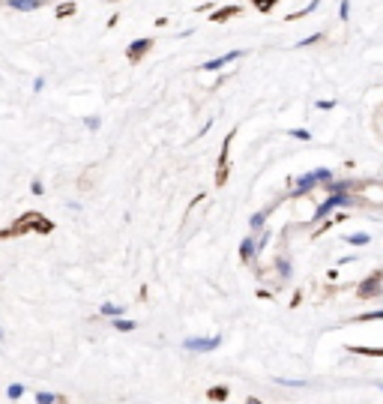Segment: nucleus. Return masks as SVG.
I'll return each instance as SVG.
<instances>
[{
    "instance_id": "obj_1",
    "label": "nucleus",
    "mask_w": 383,
    "mask_h": 404,
    "mask_svg": "<svg viewBox=\"0 0 383 404\" xmlns=\"http://www.w3.org/2000/svg\"><path fill=\"white\" fill-rule=\"evenodd\" d=\"M222 345V336H189L183 339V351H189L192 357H207Z\"/></svg>"
},
{
    "instance_id": "obj_2",
    "label": "nucleus",
    "mask_w": 383,
    "mask_h": 404,
    "mask_svg": "<svg viewBox=\"0 0 383 404\" xmlns=\"http://www.w3.org/2000/svg\"><path fill=\"white\" fill-rule=\"evenodd\" d=\"M318 183H333V171H330V168H318V171H309V174H303V177L297 180V189H294V195H306V192H312Z\"/></svg>"
},
{
    "instance_id": "obj_3",
    "label": "nucleus",
    "mask_w": 383,
    "mask_h": 404,
    "mask_svg": "<svg viewBox=\"0 0 383 404\" xmlns=\"http://www.w3.org/2000/svg\"><path fill=\"white\" fill-rule=\"evenodd\" d=\"M348 204H351L348 192H333V195H330V198H327V201L318 207V213H315V222H318V219H324V216H330L336 207H348Z\"/></svg>"
},
{
    "instance_id": "obj_4",
    "label": "nucleus",
    "mask_w": 383,
    "mask_h": 404,
    "mask_svg": "<svg viewBox=\"0 0 383 404\" xmlns=\"http://www.w3.org/2000/svg\"><path fill=\"white\" fill-rule=\"evenodd\" d=\"M246 51H228V54H222V57H216V60H207L201 69L204 72H216V69H222V66H228V63H234V60H240Z\"/></svg>"
},
{
    "instance_id": "obj_5",
    "label": "nucleus",
    "mask_w": 383,
    "mask_h": 404,
    "mask_svg": "<svg viewBox=\"0 0 383 404\" xmlns=\"http://www.w3.org/2000/svg\"><path fill=\"white\" fill-rule=\"evenodd\" d=\"M255 255H258V240L255 237H243L240 240V258L243 261H255Z\"/></svg>"
},
{
    "instance_id": "obj_6",
    "label": "nucleus",
    "mask_w": 383,
    "mask_h": 404,
    "mask_svg": "<svg viewBox=\"0 0 383 404\" xmlns=\"http://www.w3.org/2000/svg\"><path fill=\"white\" fill-rule=\"evenodd\" d=\"M99 315H102V318H108V321H114V318H126V306H120V303H102V306H99Z\"/></svg>"
},
{
    "instance_id": "obj_7",
    "label": "nucleus",
    "mask_w": 383,
    "mask_h": 404,
    "mask_svg": "<svg viewBox=\"0 0 383 404\" xmlns=\"http://www.w3.org/2000/svg\"><path fill=\"white\" fill-rule=\"evenodd\" d=\"M42 3H45V0H6V6L15 9V12H36Z\"/></svg>"
},
{
    "instance_id": "obj_8",
    "label": "nucleus",
    "mask_w": 383,
    "mask_h": 404,
    "mask_svg": "<svg viewBox=\"0 0 383 404\" xmlns=\"http://www.w3.org/2000/svg\"><path fill=\"white\" fill-rule=\"evenodd\" d=\"M150 45H153L150 39H135V42H132V48H129V60L135 63L141 54H147V51H150Z\"/></svg>"
},
{
    "instance_id": "obj_9",
    "label": "nucleus",
    "mask_w": 383,
    "mask_h": 404,
    "mask_svg": "<svg viewBox=\"0 0 383 404\" xmlns=\"http://www.w3.org/2000/svg\"><path fill=\"white\" fill-rule=\"evenodd\" d=\"M111 327H114L117 333H135V330H138V321H132V318H114Z\"/></svg>"
},
{
    "instance_id": "obj_10",
    "label": "nucleus",
    "mask_w": 383,
    "mask_h": 404,
    "mask_svg": "<svg viewBox=\"0 0 383 404\" xmlns=\"http://www.w3.org/2000/svg\"><path fill=\"white\" fill-rule=\"evenodd\" d=\"M36 404H63V396H57V393H45V390H39V393H36Z\"/></svg>"
},
{
    "instance_id": "obj_11",
    "label": "nucleus",
    "mask_w": 383,
    "mask_h": 404,
    "mask_svg": "<svg viewBox=\"0 0 383 404\" xmlns=\"http://www.w3.org/2000/svg\"><path fill=\"white\" fill-rule=\"evenodd\" d=\"M267 216H270V207H267V210H258V213H255V216L249 219V228H252V231H258V228H264V222H267Z\"/></svg>"
},
{
    "instance_id": "obj_12",
    "label": "nucleus",
    "mask_w": 383,
    "mask_h": 404,
    "mask_svg": "<svg viewBox=\"0 0 383 404\" xmlns=\"http://www.w3.org/2000/svg\"><path fill=\"white\" fill-rule=\"evenodd\" d=\"M6 399H9V402L24 399V384H9V387H6Z\"/></svg>"
},
{
    "instance_id": "obj_13",
    "label": "nucleus",
    "mask_w": 383,
    "mask_h": 404,
    "mask_svg": "<svg viewBox=\"0 0 383 404\" xmlns=\"http://www.w3.org/2000/svg\"><path fill=\"white\" fill-rule=\"evenodd\" d=\"M213 402H219V404H225V399H228V387H213L210 393H207Z\"/></svg>"
},
{
    "instance_id": "obj_14",
    "label": "nucleus",
    "mask_w": 383,
    "mask_h": 404,
    "mask_svg": "<svg viewBox=\"0 0 383 404\" xmlns=\"http://www.w3.org/2000/svg\"><path fill=\"white\" fill-rule=\"evenodd\" d=\"M369 240H372L369 234H351V237H348L351 246H369Z\"/></svg>"
},
{
    "instance_id": "obj_15",
    "label": "nucleus",
    "mask_w": 383,
    "mask_h": 404,
    "mask_svg": "<svg viewBox=\"0 0 383 404\" xmlns=\"http://www.w3.org/2000/svg\"><path fill=\"white\" fill-rule=\"evenodd\" d=\"M288 135H291V138H300V141H309V138H312L309 129H288Z\"/></svg>"
},
{
    "instance_id": "obj_16",
    "label": "nucleus",
    "mask_w": 383,
    "mask_h": 404,
    "mask_svg": "<svg viewBox=\"0 0 383 404\" xmlns=\"http://www.w3.org/2000/svg\"><path fill=\"white\" fill-rule=\"evenodd\" d=\"M84 126H87L90 132H96V129H102V120H99V117L93 114V117H87V120H84Z\"/></svg>"
},
{
    "instance_id": "obj_17",
    "label": "nucleus",
    "mask_w": 383,
    "mask_h": 404,
    "mask_svg": "<svg viewBox=\"0 0 383 404\" xmlns=\"http://www.w3.org/2000/svg\"><path fill=\"white\" fill-rule=\"evenodd\" d=\"M339 15H342L345 21L351 18V3H348V0H342V3H339Z\"/></svg>"
},
{
    "instance_id": "obj_18",
    "label": "nucleus",
    "mask_w": 383,
    "mask_h": 404,
    "mask_svg": "<svg viewBox=\"0 0 383 404\" xmlns=\"http://www.w3.org/2000/svg\"><path fill=\"white\" fill-rule=\"evenodd\" d=\"M30 192H33V195H45V186H42V180H39V177L30 183Z\"/></svg>"
},
{
    "instance_id": "obj_19",
    "label": "nucleus",
    "mask_w": 383,
    "mask_h": 404,
    "mask_svg": "<svg viewBox=\"0 0 383 404\" xmlns=\"http://www.w3.org/2000/svg\"><path fill=\"white\" fill-rule=\"evenodd\" d=\"M276 384H282V387H306V381H288V378H276Z\"/></svg>"
},
{
    "instance_id": "obj_20",
    "label": "nucleus",
    "mask_w": 383,
    "mask_h": 404,
    "mask_svg": "<svg viewBox=\"0 0 383 404\" xmlns=\"http://www.w3.org/2000/svg\"><path fill=\"white\" fill-rule=\"evenodd\" d=\"M321 39V33H312V36H306V39H300V48H306V45H315Z\"/></svg>"
},
{
    "instance_id": "obj_21",
    "label": "nucleus",
    "mask_w": 383,
    "mask_h": 404,
    "mask_svg": "<svg viewBox=\"0 0 383 404\" xmlns=\"http://www.w3.org/2000/svg\"><path fill=\"white\" fill-rule=\"evenodd\" d=\"M333 105H336V102H333V99H321V102H318V108H321V111H330V108H333Z\"/></svg>"
},
{
    "instance_id": "obj_22",
    "label": "nucleus",
    "mask_w": 383,
    "mask_h": 404,
    "mask_svg": "<svg viewBox=\"0 0 383 404\" xmlns=\"http://www.w3.org/2000/svg\"><path fill=\"white\" fill-rule=\"evenodd\" d=\"M69 12H75V6H69V3H63V6L57 9V15H69Z\"/></svg>"
},
{
    "instance_id": "obj_23",
    "label": "nucleus",
    "mask_w": 383,
    "mask_h": 404,
    "mask_svg": "<svg viewBox=\"0 0 383 404\" xmlns=\"http://www.w3.org/2000/svg\"><path fill=\"white\" fill-rule=\"evenodd\" d=\"M279 273H282V276H291V264H285V261H279Z\"/></svg>"
},
{
    "instance_id": "obj_24",
    "label": "nucleus",
    "mask_w": 383,
    "mask_h": 404,
    "mask_svg": "<svg viewBox=\"0 0 383 404\" xmlns=\"http://www.w3.org/2000/svg\"><path fill=\"white\" fill-rule=\"evenodd\" d=\"M42 87H45V78H42V75H39V78H36V81H33V90H36V93H39V90H42Z\"/></svg>"
},
{
    "instance_id": "obj_25",
    "label": "nucleus",
    "mask_w": 383,
    "mask_h": 404,
    "mask_svg": "<svg viewBox=\"0 0 383 404\" xmlns=\"http://www.w3.org/2000/svg\"><path fill=\"white\" fill-rule=\"evenodd\" d=\"M255 3H258V6H261V9H267V6H270V3H273V0H255Z\"/></svg>"
},
{
    "instance_id": "obj_26",
    "label": "nucleus",
    "mask_w": 383,
    "mask_h": 404,
    "mask_svg": "<svg viewBox=\"0 0 383 404\" xmlns=\"http://www.w3.org/2000/svg\"><path fill=\"white\" fill-rule=\"evenodd\" d=\"M249 404H261V402H258V399H249Z\"/></svg>"
},
{
    "instance_id": "obj_27",
    "label": "nucleus",
    "mask_w": 383,
    "mask_h": 404,
    "mask_svg": "<svg viewBox=\"0 0 383 404\" xmlns=\"http://www.w3.org/2000/svg\"><path fill=\"white\" fill-rule=\"evenodd\" d=\"M3 336H6V333H3V327H0V342H3Z\"/></svg>"
},
{
    "instance_id": "obj_28",
    "label": "nucleus",
    "mask_w": 383,
    "mask_h": 404,
    "mask_svg": "<svg viewBox=\"0 0 383 404\" xmlns=\"http://www.w3.org/2000/svg\"><path fill=\"white\" fill-rule=\"evenodd\" d=\"M378 387H381V390H383V384H378Z\"/></svg>"
}]
</instances>
